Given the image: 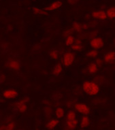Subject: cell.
Masks as SVG:
<instances>
[{
  "mask_svg": "<svg viewBox=\"0 0 115 130\" xmlns=\"http://www.w3.org/2000/svg\"><path fill=\"white\" fill-rule=\"evenodd\" d=\"M82 89L84 93L87 95L93 97L100 93V87L95 81L91 80H87L84 81L82 85Z\"/></svg>",
  "mask_w": 115,
  "mask_h": 130,
  "instance_id": "obj_1",
  "label": "cell"
},
{
  "mask_svg": "<svg viewBox=\"0 0 115 130\" xmlns=\"http://www.w3.org/2000/svg\"><path fill=\"white\" fill-rule=\"evenodd\" d=\"M107 18H109L110 19H115V7H110L108 9H107L106 11Z\"/></svg>",
  "mask_w": 115,
  "mask_h": 130,
  "instance_id": "obj_18",
  "label": "cell"
},
{
  "mask_svg": "<svg viewBox=\"0 0 115 130\" xmlns=\"http://www.w3.org/2000/svg\"><path fill=\"white\" fill-rule=\"evenodd\" d=\"M2 95L3 98L6 100H12L17 98L19 96V92L14 89H8L3 91Z\"/></svg>",
  "mask_w": 115,
  "mask_h": 130,
  "instance_id": "obj_6",
  "label": "cell"
},
{
  "mask_svg": "<svg viewBox=\"0 0 115 130\" xmlns=\"http://www.w3.org/2000/svg\"><path fill=\"white\" fill-rule=\"evenodd\" d=\"M17 130H23V129H17Z\"/></svg>",
  "mask_w": 115,
  "mask_h": 130,
  "instance_id": "obj_34",
  "label": "cell"
},
{
  "mask_svg": "<svg viewBox=\"0 0 115 130\" xmlns=\"http://www.w3.org/2000/svg\"><path fill=\"white\" fill-rule=\"evenodd\" d=\"M76 119V113L74 110H69L66 114V121Z\"/></svg>",
  "mask_w": 115,
  "mask_h": 130,
  "instance_id": "obj_20",
  "label": "cell"
},
{
  "mask_svg": "<svg viewBox=\"0 0 115 130\" xmlns=\"http://www.w3.org/2000/svg\"><path fill=\"white\" fill-rule=\"evenodd\" d=\"M104 61L102 58H96L95 61V63L97 66L98 68H101V67L103 66L104 65Z\"/></svg>",
  "mask_w": 115,
  "mask_h": 130,
  "instance_id": "obj_28",
  "label": "cell"
},
{
  "mask_svg": "<svg viewBox=\"0 0 115 130\" xmlns=\"http://www.w3.org/2000/svg\"><path fill=\"white\" fill-rule=\"evenodd\" d=\"M65 130H68V129H65Z\"/></svg>",
  "mask_w": 115,
  "mask_h": 130,
  "instance_id": "obj_37",
  "label": "cell"
},
{
  "mask_svg": "<svg viewBox=\"0 0 115 130\" xmlns=\"http://www.w3.org/2000/svg\"><path fill=\"white\" fill-rule=\"evenodd\" d=\"M103 61L108 64H114L115 63V51H110L106 52L104 55Z\"/></svg>",
  "mask_w": 115,
  "mask_h": 130,
  "instance_id": "obj_9",
  "label": "cell"
},
{
  "mask_svg": "<svg viewBox=\"0 0 115 130\" xmlns=\"http://www.w3.org/2000/svg\"><path fill=\"white\" fill-rule=\"evenodd\" d=\"M78 0H68V3L70 5H74L78 2Z\"/></svg>",
  "mask_w": 115,
  "mask_h": 130,
  "instance_id": "obj_32",
  "label": "cell"
},
{
  "mask_svg": "<svg viewBox=\"0 0 115 130\" xmlns=\"http://www.w3.org/2000/svg\"><path fill=\"white\" fill-rule=\"evenodd\" d=\"M59 120L57 118H53V119H51L47 122L46 127L47 129L53 130L55 128H56L59 125Z\"/></svg>",
  "mask_w": 115,
  "mask_h": 130,
  "instance_id": "obj_11",
  "label": "cell"
},
{
  "mask_svg": "<svg viewBox=\"0 0 115 130\" xmlns=\"http://www.w3.org/2000/svg\"><path fill=\"white\" fill-rule=\"evenodd\" d=\"M5 66L10 70L18 72L21 69V63L18 59L10 58L6 62Z\"/></svg>",
  "mask_w": 115,
  "mask_h": 130,
  "instance_id": "obj_3",
  "label": "cell"
},
{
  "mask_svg": "<svg viewBox=\"0 0 115 130\" xmlns=\"http://www.w3.org/2000/svg\"><path fill=\"white\" fill-rule=\"evenodd\" d=\"M74 42L75 38L72 35V36H69L66 37L65 40V44L67 46H71L74 44Z\"/></svg>",
  "mask_w": 115,
  "mask_h": 130,
  "instance_id": "obj_23",
  "label": "cell"
},
{
  "mask_svg": "<svg viewBox=\"0 0 115 130\" xmlns=\"http://www.w3.org/2000/svg\"><path fill=\"white\" fill-rule=\"evenodd\" d=\"M97 36V31H91L89 34V37L90 38L92 39L95 38V37Z\"/></svg>",
  "mask_w": 115,
  "mask_h": 130,
  "instance_id": "obj_31",
  "label": "cell"
},
{
  "mask_svg": "<svg viewBox=\"0 0 115 130\" xmlns=\"http://www.w3.org/2000/svg\"><path fill=\"white\" fill-rule=\"evenodd\" d=\"M63 70V68L61 63H57L55 64V66L53 67V70H52V74L55 76H59Z\"/></svg>",
  "mask_w": 115,
  "mask_h": 130,
  "instance_id": "obj_14",
  "label": "cell"
},
{
  "mask_svg": "<svg viewBox=\"0 0 115 130\" xmlns=\"http://www.w3.org/2000/svg\"><path fill=\"white\" fill-rule=\"evenodd\" d=\"M65 115V110H64L63 108L62 107H57L56 108L55 111V116L57 119L59 120L62 118L64 117V116Z\"/></svg>",
  "mask_w": 115,
  "mask_h": 130,
  "instance_id": "obj_16",
  "label": "cell"
},
{
  "mask_svg": "<svg viewBox=\"0 0 115 130\" xmlns=\"http://www.w3.org/2000/svg\"><path fill=\"white\" fill-rule=\"evenodd\" d=\"M29 101V98H25L24 99L21 100L19 101L15 104V108L17 109L20 113H24L27 110V103Z\"/></svg>",
  "mask_w": 115,
  "mask_h": 130,
  "instance_id": "obj_7",
  "label": "cell"
},
{
  "mask_svg": "<svg viewBox=\"0 0 115 130\" xmlns=\"http://www.w3.org/2000/svg\"><path fill=\"white\" fill-rule=\"evenodd\" d=\"M72 30L73 31L76 32V33H80L83 31L82 25L77 22H75L72 24Z\"/></svg>",
  "mask_w": 115,
  "mask_h": 130,
  "instance_id": "obj_24",
  "label": "cell"
},
{
  "mask_svg": "<svg viewBox=\"0 0 115 130\" xmlns=\"http://www.w3.org/2000/svg\"><path fill=\"white\" fill-rule=\"evenodd\" d=\"M32 12L34 13L35 14L40 15V16H44V15H47L46 11H45L43 9H41L38 7H33L32 8Z\"/></svg>",
  "mask_w": 115,
  "mask_h": 130,
  "instance_id": "obj_17",
  "label": "cell"
},
{
  "mask_svg": "<svg viewBox=\"0 0 115 130\" xmlns=\"http://www.w3.org/2000/svg\"><path fill=\"white\" fill-rule=\"evenodd\" d=\"M104 39L99 36L95 37L91 39L89 42V45L91 47L92 49L97 50V51L103 48L104 46Z\"/></svg>",
  "mask_w": 115,
  "mask_h": 130,
  "instance_id": "obj_5",
  "label": "cell"
},
{
  "mask_svg": "<svg viewBox=\"0 0 115 130\" xmlns=\"http://www.w3.org/2000/svg\"><path fill=\"white\" fill-rule=\"evenodd\" d=\"M91 124V121L88 115H83L80 119V121L79 122V125L81 129H85L88 127Z\"/></svg>",
  "mask_w": 115,
  "mask_h": 130,
  "instance_id": "obj_12",
  "label": "cell"
},
{
  "mask_svg": "<svg viewBox=\"0 0 115 130\" xmlns=\"http://www.w3.org/2000/svg\"><path fill=\"white\" fill-rule=\"evenodd\" d=\"M48 130H50V129H48Z\"/></svg>",
  "mask_w": 115,
  "mask_h": 130,
  "instance_id": "obj_36",
  "label": "cell"
},
{
  "mask_svg": "<svg viewBox=\"0 0 115 130\" xmlns=\"http://www.w3.org/2000/svg\"><path fill=\"white\" fill-rule=\"evenodd\" d=\"M91 17L99 21H105L107 19L106 13L104 10L93 11L91 13Z\"/></svg>",
  "mask_w": 115,
  "mask_h": 130,
  "instance_id": "obj_8",
  "label": "cell"
},
{
  "mask_svg": "<svg viewBox=\"0 0 115 130\" xmlns=\"http://www.w3.org/2000/svg\"><path fill=\"white\" fill-rule=\"evenodd\" d=\"M44 115L46 117H50L53 115V108L51 106H46L44 109Z\"/></svg>",
  "mask_w": 115,
  "mask_h": 130,
  "instance_id": "obj_26",
  "label": "cell"
},
{
  "mask_svg": "<svg viewBox=\"0 0 115 130\" xmlns=\"http://www.w3.org/2000/svg\"><path fill=\"white\" fill-rule=\"evenodd\" d=\"M48 56L52 60L56 61L59 58V53L57 50L53 49L51 51H49Z\"/></svg>",
  "mask_w": 115,
  "mask_h": 130,
  "instance_id": "obj_19",
  "label": "cell"
},
{
  "mask_svg": "<svg viewBox=\"0 0 115 130\" xmlns=\"http://www.w3.org/2000/svg\"><path fill=\"white\" fill-rule=\"evenodd\" d=\"M6 80V76L5 74H0V85L4 83Z\"/></svg>",
  "mask_w": 115,
  "mask_h": 130,
  "instance_id": "obj_29",
  "label": "cell"
},
{
  "mask_svg": "<svg viewBox=\"0 0 115 130\" xmlns=\"http://www.w3.org/2000/svg\"><path fill=\"white\" fill-rule=\"evenodd\" d=\"M65 125L66 127V129L74 130L76 129V127L79 125V121L77 119L75 120H72V121H65Z\"/></svg>",
  "mask_w": 115,
  "mask_h": 130,
  "instance_id": "obj_13",
  "label": "cell"
},
{
  "mask_svg": "<svg viewBox=\"0 0 115 130\" xmlns=\"http://www.w3.org/2000/svg\"><path fill=\"white\" fill-rule=\"evenodd\" d=\"M6 128V125H0V130H5Z\"/></svg>",
  "mask_w": 115,
  "mask_h": 130,
  "instance_id": "obj_33",
  "label": "cell"
},
{
  "mask_svg": "<svg viewBox=\"0 0 115 130\" xmlns=\"http://www.w3.org/2000/svg\"><path fill=\"white\" fill-rule=\"evenodd\" d=\"M84 47L82 44H77L74 43L72 46H71V49L73 51L75 52H80L83 50Z\"/></svg>",
  "mask_w": 115,
  "mask_h": 130,
  "instance_id": "obj_22",
  "label": "cell"
},
{
  "mask_svg": "<svg viewBox=\"0 0 115 130\" xmlns=\"http://www.w3.org/2000/svg\"><path fill=\"white\" fill-rule=\"evenodd\" d=\"M63 5V2L60 0H57L55 2H54L52 4L46 7L44 10L46 12H53V11H55L58 9H59Z\"/></svg>",
  "mask_w": 115,
  "mask_h": 130,
  "instance_id": "obj_10",
  "label": "cell"
},
{
  "mask_svg": "<svg viewBox=\"0 0 115 130\" xmlns=\"http://www.w3.org/2000/svg\"><path fill=\"white\" fill-rule=\"evenodd\" d=\"M74 110L82 115H89L91 112V108L87 104L83 102H77L74 105Z\"/></svg>",
  "mask_w": 115,
  "mask_h": 130,
  "instance_id": "obj_4",
  "label": "cell"
},
{
  "mask_svg": "<svg viewBox=\"0 0 115 130\" xmlns=\"http://www.w3.org/2000/svg\"><path fill=\"white\" fill-rule=\"evenodd\" d=\"M75 58H76V56L73 52L68 51L65 53L61 59L62 66L66 68L72 66L74 63Z\"/></svg>",
  "mask_w": 115,
  "mask_h": 130,
  "instance_id": "obj_2",
  "label": "cell"
},
{
  "mask_svg": "<svg viewBox=\"0 0 115 130\" xmlns=\"http://www.w3.org/2000/svg\"><path fill=\"white\" fill-rule=\"evenodd\" d=\"M17 124L14 121H10L6 125L5 130H16Z\"/></svg>",
  "mask_w": 115,
  "mask_h": 130,
  "instance_id": "obj_25",
  "label": "cell"
},
{
  "mask_svg": "<svg viewBox=\"0 0 115 130\" xmlns=\"http://www.w3.org/2000/svg\"><path fill=\"white\" fill-rule=\"evenodd\" d=\"M98 69H99V68L95 63V62H91L88 66L87 72L90 74H95L96 73L98 72Z\"/></svg>",
  "mask_w": 115,
  "mask_h": 130,
  "instance_id": "obj_15",
  "label": "cell"
},
{
  "mask_svg": "<svg viewBox=\"0 0 115 130\" xmlns=\"http://www.w3.org/2000/svg\"><path fill=\"white\" fill-rule=\"evenodd\" d=\"M99 55V52L97 50L95 49H91L87 53V56L89 58H91V59H96Z\"/></svg>",
  "mask_w": 115,
  "mask_h": 130,
  "instance_id": "obj_21",
  "label": "cell"
},
{
  "mask_svg": "<svg viewBox=\"0 0 115 130\" xmlns=\"http://www.w3.org/2000/svg\"><path fill=\"white\" fill-rule=\"evenodd\" d=\"M104 78L102 76H97L95 77L93 81H95L96 83H97L100 85V84H102L104 83Z\"/></svg>",
  "mask_w": 115,
  "mask_h": 130,
  "instance_id": "obj_27",
  "label": "cell"
},
{
  "mask_svg": "<svg viewBox=\"0 0 115 130\" xmlns=\"http://www.w3.org/2000/svg\"><path fill=\"white\" fill-rule=\"evenodd\" d=\"M80 130H84V129H80Z\"/></svg>",
  "mask_w": 115,
  "mask_h": 130,
  "instance_id": "obj_35",
  "label": "cell"
},
{
  "mask_svg": "<svg viewBox=\"0 0 115 130\" xmlns=\"http://www.w3.org/2000/svg\"><path fill=\"white\" fill-rule=\"evenodd\" d=\"M73 34V30L72 29H68L67 31H65L63 33V36L65 38L68 36H72Z\"/></svg>",
  "mask_w": 115,
  "mask_h": 130,
  "instance_id": "obj_30",
  "label": "cell"
},
{
  "mask_svg": "<svg viewBox=\"0 0 115 130\" xmlns=\"http://www.w3.org/2000/svg\"><path fill=\"white\" fill-rule=\"evenodd\" d=\"M33 1H34V0H33Z\"/></svg>",
  "mask_w": 115,
  "mask_h": 130,
  "instance_id": "obj_38",
  "label": "cell"
}]
</instances>
